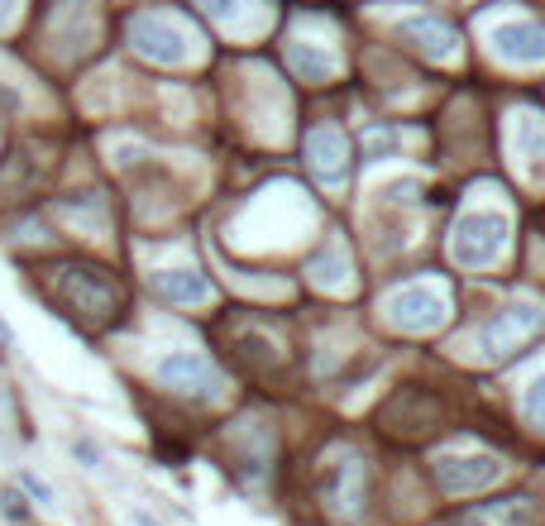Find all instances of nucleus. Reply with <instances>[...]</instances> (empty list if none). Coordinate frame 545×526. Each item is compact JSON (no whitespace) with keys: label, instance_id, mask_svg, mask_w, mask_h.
<instances>
[{"label":"nucleus","instance_id":"obj_1","mask_svg":"<svg viewBox=\"0 0 545 526\" xmlns=\"http://www.w3.org/2000/svg\"><path fill=\"white\" fill-rule=\"evenodd\" d=\"M58 292H63L67 307L77 311L82 321H91V326H110L120 316V302H125L120 283L110 278L106 268H87V263L58 268Z\"/></svg>","mask_w":545,"mask_h":526},{"label":"nucleus","instance_id":"obj_2","mask_svg":"<svg viewBox=\"0 0 545 526\" xmlns=\"http://www.w3.org/2000/svg\"><path fill=\"white\" fill-rule=\"evenodd\" d=\"M507 216L502 211H474V216L455 220L450 230V259L459 268H493L507 249Z\"/></svg>","mask_w":545,"mask_h":526},{"label":"nucleus","instance_id":"obj_3","mask_svg":"<svg viewBox=\"0 0 545 526\" xmlns=\"http://www.w3.org/2000/svg\"><path fill=\"white\" fill-rule=\"evenodd\" d=\"M130 44L158 67H177L187 63V44H192V34L173 20V15H163V10H144V15H134L130 24Z\"/></svg>","mask_w":545,"mask_h":526},{"label":"nucleus","instance_id":"obj_4","mask_svg":"<svg viewBox=\"0 0 545 526\" xmlns=\"http://www.w3.org/2000/svg\"><path fill=\"white\" fill-rule=\"evenodd\" d=\"M545 330V307L536 302H522V307L498 311L488 326H483V350L488 359H507V354H522L536 335Z\"/></svg>","mask_w":545,"mask_h":526},{"label":"nucleus","instance_id":"obj_5","mask_svg":"<svg viewBox=\"0 0 545 526\" xmlns=\"http://www.w3.org/2000/svg\"><path fill=\"white\" fill-rule=\"evenodd\" d=\"M158 383L168 393H182V397H216L220 393V369L206 359V354H168L158 364Z\"/></svg>","mask_w":545,"mask_h":526},{"label":"nucleus","instance_id":"obj_6","mask_svg":"<svg viewBox=\"0 0 545 526\" xmlns=\"http://www.w3.org/2000/svg\"><path fill=\"white\" fill-rule=\"evenodd\" d=\"M306 163L326 187H340L349 177V139L340 125H316L306 134Z\"/></svg>","mask_w":545,"mask_h":526},{"label":"nucleus","instance_id":"obj_7","mask_svg":"<svg viewBox=\"0 0 545 526\" xmlns=\"http://www.w3.org/2000/svg\"><path fill=\"white\" fill-rule=\"evenodd\" d=\"M388 316L402 330H436L445 321V297L431 292V287H402L388 302Z\"/></svg>","mask_w":545,"mask_h":526},{"label":"nucleus","instance_id":"obj_8","mask_svg":"<svg viewBox=\"0 0 545 526\" xmlns=\"http://www.w3.org/2000/svg\"><path fill=\"white\" fill-rule=\"evenodd\" d=\"M488 48L507 58V63H545V24H498L493 34H488Z\"/></svg>","mask_w":545,"mask_h":526},{"label":"nucleus","instance_id":"obj_9","mask_svg":"<svg viewBox=\"0 0 545 526\" xmlns=\"http://www.w3.org/2000/svg\"><path fill=\"white\" fill-rule=\"evenodd\" d=\"M502 474V464L493 455H445L436 460V483L445 493H469V488H483Z\"/></svg>","mask_w":545,"mask_h":526},{"label":"nucleus","instance_id":"obj_10","mask_svg":"<svg viewBox=\"0 0 545 526\" xmlns=\"http://www.w3.org/2000/svg\"><path fill=\"white\" fill-rule=\"evenodd\" d=\"M397 39L407 48H416L421 58H450L459 44L455 24H445L440 15H416V20H402L397 24Z\"/></svg>","mask_w":545,"mask_h":526},{"label":"nucleus","instance_id":"obj_11","mask_svg":"<svg viewBox=\"0 0 545 526\" xmlns=\"http://www.w3.org/2000/svg\"><path fill=\"white\" fill-rule=\"evenodd\" d=\"M326 503L335 507V512H345V517L364 507V460H359V455H349L345 464H335V469H330Z\"/></svg>","mask_w":545,"mask_h":526},{"label":"nucleus","instance_id":"obj_12","mask_svg":"<svg viewBox=\"0 0 545 526\" xmlns=\"http://www.w3.org/2000/svg\"><path fill=\"white\" fill-rule=\"evenodd\" d=\"M153 292L163 302H206L211 283L201 273H192V268H163V273H153Z\"/></svg>","mask_w":545,"mask_h":526},{"label":"nucleus","instance_id":"obj_13","mask_svg":"<svg viewBox=\"0 0 545 526\" xmlns=\"http://www.w3.org/2000/svg\"><path fill=\"white\" fill-rule=\"evenodd\" d=\"M517 139H522V158L531 163V173L545 177V125L541 120H522Z\"/></svg>","mask_w":545,"mask_h":526},{"label":"nucleus","instance_id":"obj_14","mask_svg":"<svg viewBox=\"0 0 545 526\" xmlns=\"http://www.w3.org/2000/svg\"><path fill=\"white\" fill-rule=\"evenodd\" d=\"M522 417L536 426V431H545V378H531L522 393Z\"/></svg>","mask_w":545,"mask_h":526},{"label":"nucleus","instance_id":"obj_15","mask_svg":"<svg viewBox=\"0 0 545 526\" xmlns=\"http://www.w3.org/2000/svg\"><path fill=\"white\" fill-rule=\"evenodd\" d=\"M364 158H383V154H393L397 149V134L393 130H373V134H364Z\"/></svg>","mask_w":545,"mask_h":526},{"label":"nucleus","instance_id":"obj_16","mask_svg":"<svg viewBox=\"0 0 545 526\" xmlns=\"http://www.w3.org/2000/svg\"><path fill=\"white\" fill-rule=\"evenodd\" d=\"M0 507H5V517H10V522H29V507H24V498L15 493V488H5V493H0Z\"/></svg>","mask_w":545,"mask_h":526},{"label":"nucleus","instance_id":"obj_17","mask_svg":"<svg viewBox=\"0 0 545 526\" xmlns=\"http://www.w3.org/2000/svg\"><path fill=\"white\" fill-rule=\"evenodd\" d=\"M197 5L206 10V15H211V20H225V15H230V10H235L240 0H197Z\"/></svg>","mask_w":545,"mask_h":526},{"label":"nucleus","instance_id":"obj_18","mask_svg":"<svg viewBox=\"0 0 545 526\" xmlns=\"http://www.w3.org/2000/svg\"><path fill=\"white\" fill-rule=\"evenodd\" d=\"M20 488H29V493H34L39 503H53V493H48V483H39V479H34V474H20Z\"/></svg>","mask_w":545,"mask_h":526},{"label":"nucleus","instance_id":"obj_19","mask_svg":"<svg viewBox=\"0 0 545 526\" xmlns=\"http://www.w3.org/2000/svg\"><path fill=\"white\" fill-rule=\"evenodd\" d=\"M77 455H82L87 464H96V450H91V440H77Z\"/></svg>","mask_w":545,"mask_h":526},{"label":"nucleus","instance_id":"obj_20","mask_svg":"<svg viewBox=\"0 0 545 526\" xmlns=\"http://www.w3.org/2000/svg\"><path fill=\"white\" fill-rule=\"evenodd\" d=\"M134 526H158V522H153L149 512H134Z\"/></svg>","mask_w":545,"mask_h":526}]
</instances>
